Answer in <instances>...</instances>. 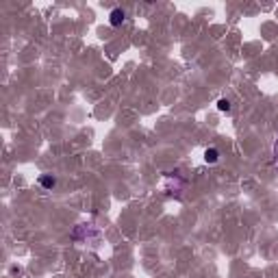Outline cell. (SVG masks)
I'll return each mask as SVG.
<instances>
[{
    "mask_svg": "<svg viewBox=\"0 0 278 278\" xmlns=\"http://www.w3.org/2000/svg\"><path fill=\"white\" fill-rule=\"evenodd\" d=\"M39 185L43 189H53L57 185V178L53 176V174H43V176H39Z\"/></svg>",
    "mask_w": 278,
    "mask_h": 278,
    "instance_id": "2",
    "label": "cell"
},
{
    "mask_svg": "<svg viewBox=\"0 0 278 278\" xmlns=\"http://www.w3.org/2000/svg\"><path fill=\"white\" fill-rule=\"evenodd\" d=\"M217 109H219V111H224V113H228L230 111V102L226 100V98H222V100L217 102Z\"/></svg>",
    "mask_w": 278,
    "mask_h": 278,
    "instance_id": "4",
    "label": "cell"
},
{
    "mask_svg": "<svg viewBox=\"0 0 278 278\" xmlns=\"http://www.w3.org/2000/svg\"><path fill=\"white\" fill-rule=\"evenodd\" d=\"M204 161H207V163H217L219 161V150L217 148H207V152H204Z\"/></svg>",
    "mask_w": 278,
    "mask_h": 278,
    "instance_id": "3",
    "label": "cell"
},
{
    "mask_svg": "<svg viewBox=\"0 0 278 278\" xmlns=\"http://www.w3.org/2000/svg\"><path fill=\"white\" fill-rule=\"evenodd\" d=\"M124 20H126V13H124L122 9H113L111 16H109V24H111V26H120Z\"/></svg>",
    "mask_w": 278,
    "mask_h": 278,
    "instance_id": "1",
    "label": "cell"
}]
</instances>
